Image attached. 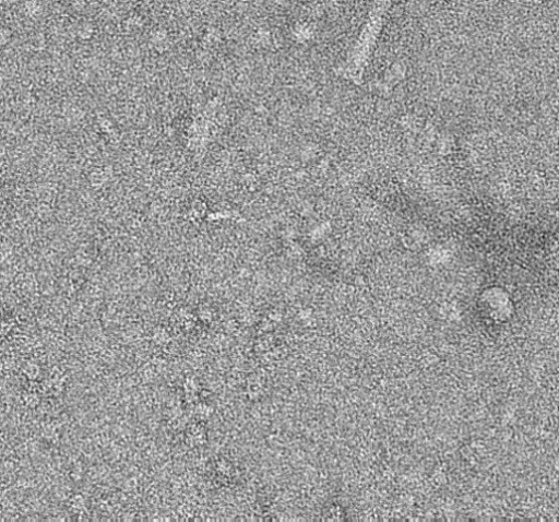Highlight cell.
<instances>
[{
	"label": "cell",
	"mask_w": 559,
	"mask_h": 522,
	"mask_svg": "<svg viewBox=\"0 0 559 522\" xmlns=\"http://www.w3.org/2000/svg\"><path fill=\"white\" fill-rule=\"evenodd\" d=\"M391 3L392 0H372L370 10L345 68L346 74L354 81L361 78L367 67Z\"/></svg>",
	"instance_id": "obj_1"
}]
</instances>
